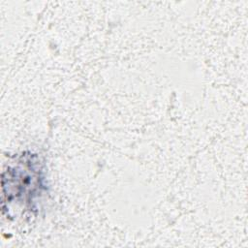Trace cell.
Here are the masks:
<instances>
[{
	"label": "cell",
	"mask_w": 248,
	"mask_h": 248,
	"mask_svg": "<svg viewBox=\"0 0 248 248\" xmlns=\"http://www.w3.org/2000/svg\"><path fill=\"white\" fill-rule=\"evenodd\" d=\"M34 156L22 155L16 165L8 166L2 173L3 204L31 202L41 192V169Z\"/></svg>",
	"instance_id": "obj_1"
}]
</instances>
